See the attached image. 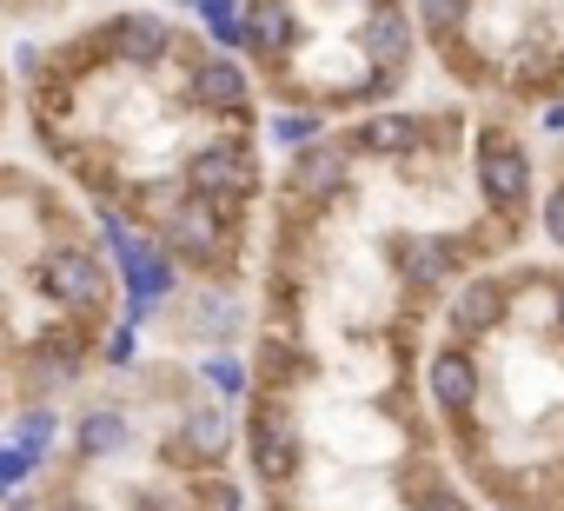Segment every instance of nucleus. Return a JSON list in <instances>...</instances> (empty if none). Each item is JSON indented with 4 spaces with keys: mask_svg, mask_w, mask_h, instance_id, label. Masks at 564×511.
Segmentation results:
<instances>
[{
    "mask_svg": "<svg viewBox=\"0 0 564 511\" xmlns=\"http://www.w3.org/2000/svg\"><path fill=\"white\" fill-rule=\"evenodd\" d=\"M419 14L412 0H246L239 61L259 80V100L279 113L352 120L399 107L419 74Z\"/></svg>",
    "mask_w": 564,
    "mask_h": 511,
    "instance_id": "nucleus-6",
    "label": "nucleus"
},
{
    "mask_svg": "<svg viewBox=\"0 0 564 511\" xmlns=\"http://www.w3.org/2000/svg\"><path fill=\"white\" fill-rule=\"evenodd\" d=\"M419 399L485 511H564V252L458 280L419 352Z\"/></svg>",
    "mask_w": 564,
    "mask_h": 511,
    "instance_id": "nucleus-3",
    "label": "nucleus"
},
{
    "mask_svg": "<svg viewBox=\"0 0 564 511\" xmlns=\"http://www.w3.org/2000/svg\"><path fill=\"white\" fill-rule=\"evenodd\" d=\"M272 392L300 399V438L246 511H485L419 399V359H319Z\"/></svg>",
    "mask_w": 564,
    "mask_h": 511,
    "instance_id": "nucleus-5",
    "label": "nucleus"
},
{
    "mask_svg": "<svg viewBox=\"0 0 564 511\" xmlns=\"http://www.w3.org/2000/svg\"><path fill=\"white\" fill-rule=\"evenodd\" d=\"M239 405H226L186 359L107 366L74 418L61 458L21 511H246Z\"/></svg>",
    "mask_w": 564,
    "mask_h": 511,
    "instance_id": "nucleus-4",
    "label": "nucleus"
},
{
    "mask_svg": "<svg viewBox=\"0 0 564 511\" xmlns=\"http://www.w3.org/2000/svg\"><path fill=\"white\" fill-rule=\"evenodd\" d=\"M21 80L41 153L94 213L160 239L193 286H246L272 173L259 80L232 47L160 8H113L28 47Z\"/></svg>",
    "mask_w": 564,
    "mask_h": 511,
    "instance_id": "nucleus-2",
    "label": "nucleus"
},
{
    "mask_svg": "<svg viewBox=\"0 0 564 511\" xmlns=\"http://www.w3.org/2000/svg\"><path fill=\"white\" fill-rule=\"evenodd\" d=\"M538 146L511 107H372L265 186L252 333L313 359H419L458 280L538 232Z\"/></svg>",
    "mask_w": 564,
    "mask_h": 511,
    "instance_id": "nucleus-1",
    "label": "nucleus"
},
{
    "mask_svg": "<svg viewBox=\"0 0 564 511\" xmlns=\"http://www.w3.org/2000/svg\"><path fill=\"white\" fill-rule=\"evenodd\" d=\"M538 232L551 239V252H564V133H557L551 166H544V186H538Z\"/></svg>",
    "mask_w": 564,
    "mask_h": 511,
    "instance_id": "nucleus-7",
    "label": "nucleus"
}]
</instances>
